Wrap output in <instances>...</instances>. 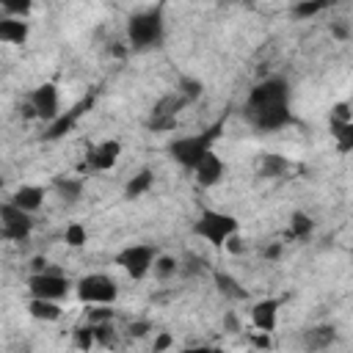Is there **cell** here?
Listing matches in <instances>:
<instances>
[{
    "label": "cell",
    "instance_id": "obj_1",
    "mask_svg": "<svg viewBox=\"0 0 353 353\" xmlns=\"http://www.w3.org/2000/svg\"><path fill=\"white\" fill-rule=\"evenodd\" d=\"M243 116L259 132H273V130L287 127L292 121V113H290V85L281 77H268V80L256 83L248 91V97H245Z\"/></svg>",
    "mask_w": 353,
    "mask_h": 353
},
{
    "label": "cell",
    "instance_id": "obj_2",
    "mask_svg": "<svg viewBox=\"0 0 353 353\" xmlns=\"http://www.w3.org/2000/svg\"><path fill=\"white\" fill-rule=\"evenodd\" d=\"M223 132V121H215L212 127H207L204 132H196V135H182V138H174L168 143V154L188 171H196V165L212 152V143L215 138Z\"/></svg>",
    "mask_w": 353,
    "mask_h": 353
},
{
    "label": "cell",
    "instance_id": "obj_3",
    "mask_svg": "<svg viewBox=\"0 0 353 353\" xmlns=\"http://www.w3.org/2000/svg\"><path fill=\"white\" fill-rule=\"evenodd\" d=\"M165 36V22H163V11L160 8H149L141 14H132L127 22V39L132 50H152L160 47Z\"/></svg>",
    "mask_w": 353,
    "mask_h": 353
},
{
    "label": "cell",
    "instance_id": "obj_4",
    "mask_svg": "<svg viewBox=\"0 0 353 353\" xmlns=\"http://www.w3.org/2000/svg\"><path fill=\"white\" fill-rule=\"evenodd\" d=\"M193 232H196L201 240H207L210 245H221V248H223V243H226L232 234L240 232V223H237V218L229 215V212H221V210H201V215H199L196 223H193Z\"/></svg>",
    "mask_w": 353,
    "mask_h": 353
},
{
    "label": "cell",
    "instance_id": "obj_5",
    "mask_svg": "<svg viewBox=\"0 0 353 353\" xmlns=\"http://www.w3.org/2000/svg\"><path fill=\"white\" fill-rule=\"evenodd\" d=\"M77 298L88 306H110L119 298V287L108 273H88L77 281Z\"/></svg>",
    "mask_w": 353,
    "mask_h": 353
},
{
    "label": "cell",
    "instance_id": "obj_6",
    "mask_svg": "<svg viewBox=\"0 0 353 353\" xmlns=\"http://www.w3.org/2000/svg\"><path fill=\"white\" fill-rule=\"evenodd\" d=\"M157 248L149 245V243H135V245H127L116 254V265L130 276V279H143L152 273L154 262H157Z\"/></svg>",
    "mask_w": 353,
    "mask_h": 353
},
{
    "label": "cell",
    "instance_id": "obj_7",
    "mask_svg": "<svg viewBox=\"0 0 353 353\" xmlns=\"http://www.w3.org/2000/svg\"><path fill=\"white\" fill-rule=\"evenodd\" d=\"M69 279L58 270H41V273H33L28 279V292L30 298H39V301H61L66 292H69Z\"/></svg>",
    "mask_w": 353,
    "mask_h": 353
},
{
    "label": "cell",
    "instance_id": "obj_8",
    "mask_svg": "<svg viewBox=\"0 0 353 353\" xmlns=\"http://www.w3.org/2000/svg\"><path fill=\"white\" fill-rule=\"evenodd\" d=\"M0 232L6 240H14V243H22L30 232H33V215L14 207L11 201H6L0 207Z\"/></svg>",
    "mask_w": 353,
    "mask_h": 353
},
{
    "label": "cell",
    "instance_id": "obj_9",
    "mask_svg": "<svg viewBox=\"0 0 353 353\" xmlns=\"http://www.w3.org/2000/svg\"><path fill=\"white\" fill-rule=\"evenodd\" d=\"M185 105H190V102H188L179 91H171V94L160 97V99L154 102L152 113H149V127H152V130H174V127H176V116H179V110H182Z\"/></svg>",
    "mask_w": 353,
    "mask_h": 353
},
{
    "label": "cell",
    "instance_id": "obj_10",
    "mask_svg": "<svg viewBox=\"0 0 353 353\" xmlns=\"http://www.w3.org/2000/svg\"><path fill=\"white\" fill-rule=\"evenodd\" d=\"M28 105L33 108L36 119H44L52 124L61 116V97H58L55 83H41L39 88H33L28 97Z\"/></svg>",
    "mask_w": 353,
    "mask_h": 353
},
{
    "label": "cell",
    "instance_id": "obj_11",
    "mask_svg": "<svg viewBox=\"0 0 353 353\" xmlns=\"http://www.w3.org/2000/svg\"><path fill=\"white\" fill-rule=\"evenodd\" d=\"M121 154V143L119 141H102L99 146H94L85 154V168L88 171H110L119 163Z\"/></svg>",
    "mask_w": 353,
    "mask_h": 353
},
{
    "label": "cell",
    "instance_id": "obj_12",
    "mask_svg": "<svg viewBox=\"0 0 353 353\" xmlns=\"http://www.w3.org/2000/svg\"><path fill=\"white\" fill-rule=\"evenodd\" d=\"M251 323L256 331L262 334H270L279 323V301L276 298H265V301H256L251 306Z\"/></svg>",
    "mask_w": 353,
    "mask_h": 353
},
{
    "label": "cell",
    "instance_id": "obj_13",
    "mask_svg": "<svg viewBox=\"0 0 353 353\" xmlns=\"http://www.w3.org/2000/svg\"><path fill=\"white\" fill-rule=\"evenodd\" d=\"M223 174H226V165H223V160H221L215 152H210V154L196 165V171H193L196 182H199L201 188H212V185H218V182L223 179Z\"/></svg>",
    "mask_w": 353,
    "mask_h": 353
},
{
    "label": "cell",
    "instance_id": "obj_14",
    "mask_svg": "<svg viewBox=\"0 0 353 353\" xmlns=\"http://www.w3.org/2000/svg\"><path fill=\"white\" fill-rule=\"evenodd\" d=\"M334 339H336V328L334 325H312V328L303 331L301 345H303L306 353H320V350L331 347Z\"/></svg>",
    "mask_w": 353,
    "mask_h": 353
},
{
    "label": "cell",
    "instance_id": "obj_15",
    "mask_svg": "<svg viewBox=\"0 0 353 353\" xmlns=\"http://www.w3.org/2000/svg\"><path fill=\"white\" fill-rule=\"evenodd\" d=\"M14 207H19V210H25V212H36L39 207H41V201H44V188L41 185H22V188H17L14 193H11V199H8Z\"/></svg>",
    "mask_w": 353,
    "mask_h": 353
},
{
    "label": "cell",
    "instance_id": "obj_16",
    "mask_svg": "<svg viewBox=\"0 0 353 353\" xmlns=\"http://www.w3.org/2000/svg\"><path fill=\"white\" fill-rule=\"evenodd\" d=\"M28 33H30V28H28L25 19H19V17H3L0 19V41H6V44H25Z\"/></svg>",
    "mask_w": 353,
    "mask_h": 353
},
{
    "label": "cell",
    "instance_id": "obj_17",
    "mask_svg": "<svg viewBox=\"0 0 353 353\" xmlns=\"http://www.w3.org/2000/svg\"><path fill=\"white\" fill-rule=\"evenodd\" d=\"M88 105H91V99H83V102H80L77 108H72L69 113H61V116H58V119H55V121L47 127L44 138H50V141H52V138H61L63 132H69V130H72V124L77 121V116L83 113V108H88Z\"/></svg>",
    "mask_w": 353,
    "mask_h": 353
},
{
    "label": "cell",
    "instance_id": "obj_18",
    "mask_svg": "<svg viewBox=\"0 0 353 353\" xmlns=\"http://www.w3.org/2000/svg\"><path fill=\"white\" fill-rule=\"evenodd\" d=\"M290 168H292L290 160L281 154H262V160H259V176L262 179H281L290 174Z\"/></svg>",
    "mask_w": 353,
    "mask_h": 353
},
{
    "label": "cell",
    "instance_id": "obj_19",
    "mask_svg": "<svg viewBox=\"0 0 353 353\" xmlns=\"http://www.w3.org/2000/svg\"><path fill=\"white\" fill-rule=\"evenodd\" d=\"M28 312H30V317H36V320L55 323V320L61 317V312H63V309L58 306V301H39V298H30Z\"/></svg>",
    "mask_w": 353,
    "mask_h": 353
},
{
    "label": "cell",
    "instance_id": "obj_20",
    "mask_svg": "<svg viewBox=\"0 0 353 353\" xmlns=\"http://www.w3.org/2000/svg\"><path fill=\"white\" fill-rule=\"evenodd\" d=\"M52 188H55L58 199H63V201H77L83 196V179H77V176H55Z\"/></svg>",
    "mask_w": 353,
    "mask_h": 353
},
{
    "label": "cell",
    "instance_id": "obj_21",
    "mask_svg": "<svg viewBox=\"0 0 353 353\" xmlns=\"http://www.w3.org/2000/svg\"><path fill=\"white\" fill-rule=\"evenodd\" d=\"M152 185H154V174H152L149 168H141V171L127 182V188H124V199H138V196H143Z\"/></svg>",
    "mask_w": 353,
    "mask_h": 353
},
{
    "label": "cell",
    "instance_id": "obj_22",
    "mask_svg": "<svg viewBox=\"0 0 353 353\" xmlns=\"http://www.w3.org/2000/svg\"><path fill=\"white\" fill-rule=\"evenodd\" d=\"M331 138L339 152H353V119L350 121H331Z\"/></svg>",
    "mask_w": 353,
    "mask_h": 353
},
{
    "label": "cell",
    "instance_id": "obj_23",
    "mask_svg": "<svg viewBox=\"0 0 353 353\" xmlns=\"http://www.w3.org/2000/svg\"><path fill=\"white\" fill-rule=\"evenodd\" d=\"M312 232H314V221H312L306 212L298 210V212L290 215V237H292V240H306Z\"/></svg>",
    "mask_w": 353,
    "mask_h": 353
},
{
    "label": "cell",
    "instance_id": "obj_24",
    "mask_svg": "<svg viewBox=\"0 0 353 353\" xmlns=\"http://www.w3.org/2000/svg\"><path fill=\"white\" fill-rule=\"evenodd\" d=\"M215 284H218V292L223 295V298H229V301H243L245 298V292H243V287L229 276V273H221V270H215Z\"/></svg>",
    "mask_w": 353,
    "mask_h": 353
},
{
    "label": "cell",
    "instance_id": "obj_25",
    "mask_svg": "<svg viewBox=\"0 0 353 353\" xmlns=\"http://www.w3.org/2000/svg\"><path fill=\"white\" fill-rule=\"evenodd\" d=\"M152 273L157 279H171L174 273H179V262L174 256H168V254H160L157 262H154V268H152Z\"/></svg>",
    "mask_w": 353,
    "mask_h": 353
},
{
    "label": "cell",
    "instance_id": "obj_26",
    "mask_svg": "<svg viewBox=\"0 0 353 353\" xmlns=\"http://www.w3.org/2000/svg\"><path fill=\"white\" fill-rule=\"evenodd\" d=\"M74 345L80 350H91L97 345V328L88 323V325H77L74 328Z\"/></svg>",
    "mask_w": 353,
    "mask_h": 353
},
{
    "label": "cell",
    "instance_id": "obj_27",
    "mask_svg": "<svg viewBox=\"0 0 353 353\" xmlns=\"http://www.w3.org/2000/svg\"><path fill=\"white\" fill-rule=\"evenodd\" d=\"M176 91H179L188 102H193V99H199V97H201V80H196V77H179Z\"/></svg>",
    "mask_w": 353,
    "mask_h": 353
},
{
    "label": "cell",
    "instance_id": "obj_28",
    "mask_svg": "<svg viewBox=\"0 0 353 353\" xmlns=\"http://www.w3.org/2000/svg\"><path fill=\"white\" fill-rule=\"evenodd\" d=\"M63 240H66V245L80 248V245L88 240V232H85V226H83V223H69V226H66V232H63Z\"/></svg>",
    "mask_w": 353,
    "mask_h": 353
},
{
    "label": "cell",
    "instance_id": "obj_29",
    "mask_svg": "<svg viewBox=\"0 0 353 353\" xmlns=\"http://www.w3.org/2000/svg\"><path fill=\"white\" fill-rule=\"evenodd\" d=\"M320 11H325V3H295L292 6V17H298V19H312Z\"/></svg>",
    "mask_w": 353,
    "mask_h": 353
},
{
    "label": "cell",
    "instance_id": "obj_30",
    "mask_svg": "<svg viewBox=\"0 0 353 353\" xmlns=\"http://www.w3.org/2000/svg\"><path fill=\"white\" fill-rule=\"evenodd\" d=\"M223 248L232 254V256H237V254H243L245 251V240H243V234L237 232V234H232L226 243H223Z\"/></svg>",
    "mask_w": 353,
    "mask_h": 353
},
{
    "label": "cell",
    "instance_id": "obj_31",
    "mask_svg": "<svg viewBox=\"0 0 353 353\" xmlns=\"http://www.w3.org/2000/svg\"><path fill=\"white\" fill-rule=\"evenodd\" d=\"M171 342H174V339H171V334H165V331H163V334H157V336H154L152 350H154V353H163V350H168V347H171Z\"/></svg>",
    "mask_w": 353,
    "mask_h": 353
},
{
    "label": "cell",
    "instance_id": "obj_32",
    "mask_svg": "<svg viewBox=\"0 0 353 353\" xmlns=\"http://www.w3.org/2000/svg\"><path fill=\"white\" fill-rule=\"evenodd\" d=\"M331 36H336V39H350V28L342 25V22H331Z\"/></svg>",
    "mask_w": 353,
    "mask_h": 353
},
{
    "label": "cell",
    "instance_id": "obj_33",
    "mask_svg": "<svg viewBox=\"0 0 353 353\" xmlns=\"http://www.w3.org/2000/svg\"><path fill=\"white\" fill-rule=\"evenodd\" d=\"M149 328V323H135V325H130V334H135V336H141L143 331Z\"/></svg>",
    "mask_w": 353,
    "mask_h": 353
},
{
    "label": "cell",
    "instance_id": "obj_34",
    "mask_svg": "<svg viewBox=\"0 0 353 353\" xmlns=\"http://www.w3.org/2000/svg\"><path fill=\"white\" fill-rule=\"evenodd\" d=\"M182 353H212V347H207V345H196V347H185Z\"/></svg>",
    "mask_w": 353,
    "mask_h": 353
},
{
    "label": "cell",
    "instance_id": "obj_35",
    "mask_svg": "<svg viewBox=\"0 0 353 353\" xmlns=\"http://www.w3.org/2000/svg\"><path fill=\"white\" fill-rule=\"evenodd\" d=\"M279 254H281V245H270V248H265V256H268V259H276Z\"/></svg>",
    "mask_w": 353,
    "mask_h": 353
},
{
    "label": "cell",
    "instance_id": "obj_36",
    "mask_svg": "<svg viewBox=\"0 0 353 353\" xmlns=\"http://www.w3.org/2000/svg\"><path fill=\"white\" fill-rule=\"evenodd\" d=\"M212 353H226V350H221V347H212Z\"/></svg>",
    "mask_w": 353,
    "mask_h": 353
}]
</instances>
